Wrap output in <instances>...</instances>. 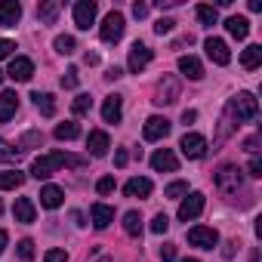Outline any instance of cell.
<instances>
[{"instance_id": "cell-23", "label": "cell", "mask_w": 262, "mask_h": 262, "mask_svg": "<svg viewBox=\"0 0 262 262\" xmlns=\"http://www.w3.org/2000/svg\"><path fill=\"white\" fill-rule=\"evenodd\" d=\"M16 111H19V96L4 90V93H0V120H10Z\"/></svg>"}, {"instance_id": "cell-2", "label": "cell", "mask_w": 262, "mask_h": 262, "mask_svg": "<svg viewBox=\"0 0 262 262\" xmlns=\"http://www.w3.org/2000/svg\"><path fill=\"white\" fill-rule=\"evenodd\" d=\"M216 188L225 194V198H237L241 191H244V170L237 167V164H225V167H219V173H216Z\"/></svg>"}, {"instance_id": "cell-35", "label": "cell", "mask_w": 262, "mask_h": 262, "mask_svg": "<svg viewBox=\"0 0 262 262\" xmlns=\"http://www.w3.org/2000/svg\"><path fill=\"white\" fill-rule=\"evenodd\" d=\"M71 108H74V114H90V108H93V99H90L86 93H80V96L71 102Z\"/></svg>"}, {"instance_id": "cell-21", "label": "cell", "mask_w": 262, "mask_h": 262, "mask_svg": "<svg viewBox=\"0 0 262 262\" xmlns=\"http://www.w3.org/2000/svg\"><path fill=\"white\" fill-rule=\"evenodd\" d=\"M13 216H16V222H34V216H37V210H34V204H31V198H16V207H13Z\"/></svg>"}, {"instance_id": "cell-50", "label": "cell", "mask_w": 262, "mask_h": 262, "mask_svg": "<svg viewBox=\"0 0 262 262\" xmlns=\"http://www.w3.org/2000/svg\"><path fill=\"white\" fill-rule=\"evenodd\" d=\"M83 62H86V65H99V56H96V53H86Z\"/></svg>"}, {"instance_id": "cell-10", "label": "cell", "mask_w": 262, "mask_h": 262, "mask_svg": "<svg viewBox=\"0 0 262 262\" xmlns=\"http://www.w3.org/2000/svg\"><path fill=\"white\" fill-rule=\"evenodd\" d=\"M167 133H170V120L167 117H148L145 120V126H142V136L148 139V142H158V139H167Z\"/></svg>"}, {"instance_id": "cell-40", "label": "cell", "mask_w": 262, "mask_h": 262, "mask_svg": "<svg viewBox=\"0 0 262 262\" xmlns=\"http://www.w3.org/2000/svg\"><path fill=\"white\" fill-rule=\"evenodd\" d=\"M173 28H176L173 19H158V22H155V34H170Z\"/></svg>"}, {"instance_id": "cell-5", "label": "cell", "mask_w": 262, "mask_h": 262, "mask_svg": "<svg viewBox=\"0 0 262 262\" xmlns=\"http://www.w3.org/2000/svg\"><path fill=\"white\" fill-rule=\"evenodd\" d=\"M179 99V80L173 74H164V80L155 90V105H173Z\"/></svg>"}, {"instance_id": "cell-3", "label": "cell", "mask_w": 262, "mask_h": 262, "mask_svg": "<svg viewBox=\"0 0 262 262\" xmlns=\"http://www.w3.org/2000/svg\"><path fill=\"white\" fill-rule=\"evenodd\" d=\"M228 108L234 111L237 123H241V120H253V117L259 114V102H256V96H253V93H237V96L228 102Z\"/></svg>"}, {"instance_id": "cell-52", "label": "cell", "mask_w": 262, "mask_h": 262, "mask_svg": "<svg viewBox=\"0 0 262 262\" xmlns=\"http://www.w3.org/2000/svg\"><path fill=\"white\" fill-rule=\"evenodd\" d=\"M90 262H111V256H105V253H96V256H93Z\"/></svg>"}, {"instance_id": "cell-37", "label": "cell", "mask_w": 262, "mask_h": 262, "mask_svg": "<svg viewBox=\"0 0 262 262\" xmlns=\"http://www.w3.org/2000/svg\"><path fill=\"white\" fill-rule=\"evenodd\" d=\"M164 194L167 198H182V194H188V182H170Z\"/></svg>"}, {"instance_id": "cell-41", "label": "cell", "mask_w": 262, "mask_h": 262, "mask_svg": "<svg viewBox=\"0 0 262 262\" xmlns=\"http://www.w3.org/2000/svg\"><path fill=\"white\" fill-rule=\"evenodd\" d=\"M62 86H65V90H74V86H77V68H68V71H65Z\"/></svg>"}, {"instance_id": "cell-14", "label": "cell", "mask_w": 262, "mask_h": 262, "mask_svg": "<svg viewBox=\"0 0 262 262\" xmlns=\"http://www.w3.org/2000/svg\"><path fill=\"white\" fill-rule=\"evenodd\" d=\"M151 167H155L158 173H176V167H179V158H176L170 148H158V151L151 155Z\"/></svg>"}, {"instance_id": "cell-1", "label": "cell", "mask_w": 262, "mask_h": 262, "mask_svg": "<svg viewBox=\"0 0 262 262\" xmlns=\"http://www.w3.org/2000/svg\"><path fill=\"white\" fill-rule=\"evenodd\" d=\"M83 164H86L83 158H74V155H65V151H53V155L34 158V164H31V176H34V179H50L59 167H83Z\"/></svg>"}, {"instance_id": "cell-16", "label": "cell", "mask_w": 262, "mask_h": 262, "mask_svg": "<svg viewBox=\"0 0 262 262\" xmlns=\"http://www.w3.org/2000/svg\"><path fill=\"white\" fill-rule=\"evenodd\" d=\"M120 114H123V99L114 93V96H105V105H102V120L105 123H120Z\"/></svg>"}, {"instance_id": "cell-31", "label": "cell", "mask_w": 262, "mask_h": 262, "mask_svg": "<svg viewBox=\"0 0 262 262\" xmlns=\"http://www.w3.org/2000/svg\"><path fill=\"white\" fill-rule=\"evenodd\" d=\"M22 155H25L22 148H16V145H10L7 139H0V161H7V164H16V161H19Z\"/></svg>"}, {"instance_id": "cell-43", "label": "cell", "mask_w": 262, "mask_h": 262, "mask_svg": "<svg viewBox=\"0 0 262 262\" xmlns=\"http://www.w3.org/2000/svg\"><path fill=\"white\" fill-rule=\"evenodd\" d=\"M13 50H16V43H13V40H7V37H0V59H7V56H13Z\"/></svg>"}, {"instance_id": "cell-25", "label": "cell", "mask_w": 262, "mask_h": 262, "mask_svg": "<svg viewBox=\"0 0 262 262\" xmlns=\"http://www.w3.org/2000/svg\"><path fill=\"white\" fill-rule=\"evenodd\" d=\"M31 99H34V105H37V111H40L43 117H53V114H56V99H53V93H34Z\"/></svg>"}, {"instance_id": "cell-24", "label": "cell", "mask_w": 262, "mask_h": 262, "mask_svg": "<svg viewBox=\"0 0 262 262\" xmlns=\"http://www.w3.org/2000/svg\"><path fill=\"white\" fill-rule=\"evenodd\" d=\"M225 28H228V34L237 37V40H244V37L250 34V22H247L244 16H231V19H225Z\"/></svg>"}, {"instance_id": "cell-47", "label": "cell", "mask_w": 262, "mask_h": 262, "mask_svg": "<svg viewBox=\"0 0 262 262\" xmlns=\"http://www.w3.org/2000/svg\"><path fill=\"white\" fill-rule=\"evenodd\" d=\"M133 16H136V19H145V16H148V7H145V4H133Z\"/></svg>"}, {"instance_id": "cell-19", "label": "cell", "mask_w": 262, "mask_h": 262, "mask_svg": "<svg viewBox=\"0 0 262 262\" xmlns=\"http://www.w3.org/2000/svg\"><path fill=\"white\" fill-rule=\"evenodd\" d=\"M90 219H93L96 228H108V225L114 222V207H108V204H93V207H90Z\"/></svg>"}, {"instance_id": "cell-15", "label": "cell", "mask_w": 262, "mask_h": 262, "mask_svg": "<svg viewBox=\"0 0 262 262\" xmlns=\"http://www.w3.org/2000/svg\"><path fill=\"white\" fill-rule=\"evenodd\" d=\"M86 148H90L93 158H105V155H108L111 142H108V133H105V129H93V133L86 136Z\"/></svg>"}, {"instance_id": "cell-49", "label": "cell", "mask_w": 262, "mask_h": 262, "mask_svg": "<svg viewBox=\"0 0 262 262\" xmlns=\"http://www.w3.org/2000/svg\"><path fill=\"white\" fill-rule=\"evenodd\" d=\"M105 77H108V80H117V77H123V71H120V68H108Z\"/></svg>"}, {"instance_id": "cell-26", "label": "cell", "mask_w": 262, "mask_h": 262, "mask_svg": "<svg viewBox=\"0 0 262 262\" xmlns=\"http://www.w3.org/2000/svg\"><path fill=\"white\" fill-rule=\"evenodd\" d=\"M259 62H262V47H259V43L247 47L244 56H241V65H244L247 71H253V68H259Z\"/></svg>"}, {"instance_id": "cell-11", "label": "cell", "mask_w": 262, "mask_h": 262, "mask_svg": "<svg viewBox=\"0 0 262 262\" xmlns=\"http://www.w3.org/2000/svg\"><path fill=\"white\" fill-rule=\"evenodd\" d=\"M151 62V50L145 47V43H133L129 47V59H126V68L133 71V74H139V71H145V65Z\"/></svg>"}, {"instance_id": "cell-42", "label": "cell", "mask_w": 262, "mask_h": 262, "mask_svg": "<svg viewBox=\"0 0 262 262\" xmlns=\"http://www.w3.org/2000/svg\"><path fill=\"white\" fill-rule=\"evenodd\" d=\"M43 262H68V253L65 250H47Z\"/></svg>"}, {"instance_id": "cell-34", "label": "cell", "mask_w": 262, "mask_h": 262, "mask_svg": "<svg viewBox=\"0 0 262 262\" xmlns=\"http://www.w3.org/2000/svg\"><path fill=\"white\" fill-rule=\"evenodd\" d=\"M37 145H43V133L31 129V133H25V136H22V145H19V148L25 151V148H37Z\"/></svg>"}, {"instance_id": "cell-45", "label": "cell", "mask_w": 262, "mask_h": 262, "mask_svg": "<svg viewBox=\"0 0 262 262\" xmlns=\"http://www.w3.org/2000/svg\"><path fill=\"white\" fill-rule=\"evenodd\" d=\"M250 176H253V179H259V176H262V161H259L256 155L250 158Z\"/></svg>"}, {"instance_id": "cell-30", "label": "cell", "mask_w": 262, "mask_h": 262, "mask_svg": "<svg viewBox=\"0 0 262 262\" xmlns=\"http://www.w3.org/2000/svg\"><path fill=\"white\" fill-rule=\"evenodd\" d=\"M123 231H126V234H133V237H136V234L142 231V216H139L136 210L123 213Z\"/></svg>"}, {"instance_id": "cell-48", "label": "cell", "mask_w": 262, "mask_h": 262, "mask_svg": "<svg viewBox=\"0 0 262 262\" xmlns=\"http://www.w3.org/2000/svg\"><path fill=\"white\" fill-rule=\"evenodd\" d=\"M194 120H198V111L194 108H185L182 111V123H194Z\"/></svg>"}, {"instance_id": "cell-4", "label": "cell", "mask_w": 262, "mask_h": 262, "mask_svg": "<svg viewBox=\"0 0 262 262\" xmlns=\"http://www.w3.org/2000/svg\"><path fill=\"white\" fill-rule=\"evenodd\" d=\"M123 16L120 13H108L105 16V22H102V28H99V37L105 40V43H117L120 37H123Z\"/></svg>"}, {"instance_id": "cell-36", "label": "cell", "mask_w": 262, "mask_h": 262, "mask_svg": "<svg viewBox=\"0 0 262 262\" xmlns=\"http://www.w3.org/2000/svg\"><path fill=\"white\" fill-rule=\"evenodd\" d=\"M16 253H19V256H22L25 262H28V259H34V253H37V250H34V241H31V237L19 241V250H16Z\"/></svg>"}, {"instance_id": "cell-12", "label": "cell", "mask_w": 262, "mask_h": 262, "mask_svg": "<svg viewBox=\"0 0 262 262\" xmlns=\"http://www.w3.org/2000/svg\"><path fill=\"white\" fill-rule=\"evenodd\" d=\"M7 77H13V80H19V83H28V80L34 77V62H31V59H25V56H16V59L10 62Z\"/></svg>"}, {"instance_id": "cell-38", "label": "cell", "mask_w": 262, "mask_h": 262, "mask_svg": "<svg viewBox=\"0 0 262 262\" xmlns=\"http://www.w3.org/2000/svg\"><path fill=\"white\" fill-rule=\"evenodd\" d=\"M167 228H170V219H167V213H158V216L151 219V231H155V234H164Z\"/></svg>"}, {"instance_id": "cell-8", "label": "cell", "mask_w": 262, "mask_h": 262, "mask_svg": "<svg viewBox=\"0 0 262 262\" xmlns=\"http://www.w3.org/2000/svg\"><path fill=\"white\" fill-rule=\"evenodd\" d=\"M96 13H99V7L93 4V0H77L74 4V25L80 31H90V25L96 22Z\"/></svg>"}, {"instance_id": "cell-9", "label": "cell", "mask_w": 262, "mask_h": 262, "mask_svg": "<svg viewBox=\"0 0 262 262\" xmlns=\"http://www.w3.org/2000/svg\"><path fill=\"white\" fill-rule=\"evenodd\" d=\"M188 244H194V247H204V250H213V247L219 244V234H216V228L194 225V228H188Z\"/></svg>"}, {"instance_id": "cell-22", "label": "cell", "mask_w": 262, "mask_h": 262, "mask_svg": "<svg viewBox=\"0 0 262 262\" xmlns=\"http://www.w3.org/2000/svg\"><path fill=\"white\" fill-rule=\"evenodd\" d=\"M179 71H182V77H188V80H201V77H204V65H201L194 56H182V59H179Z\"/></svg>"}, {"instance_id": "cell-51", "label": "cell", "mask_w": 262, "mask_h": 262, "mask_svg": "<svg viewBox=\"0 0 262 262\" xmlns=\"http://www.w3.org/2000/svg\"><path fill=\"white\" fill-rule=\"evenodd\" d=\"M7 241H10V234H7L4 228H0V253H4V247H7Z\"/></svg>"}, {"instance_id": "cell-53", "label": "cell", "mask_w": 262, "mask_h": 262, "mask_svg": "<svg viewBox=\"0 0 262 262\" xmlns=\"http://www.w3.org/2000/svg\"><path fill=\"white\" fill-rule=\"evenodd\" d=\"M182 262H198V259H182Z\"/></svg>"}, {"instance_id": "cell-18", "label": "cell", "mask_w": 262, "mask_h": 262, "mask_svg": "<svg viewBox=\"0 0 262 262\" xmlns=\"http://www.w3.org/2000/svg\"><path fill=\"white\" fill-rule=\"evenodd\" d=\"M151 179H145V176H136V179H129L126 185H123V194L126 198H148L151 194Z\"/></svg>"}, {"instance_id": "cell-6", "label": "cell", "mask_w": 262, "mask_h": 262, "mask_svg": "<svg viewBox=\"0 0 262 262\" xmlns=\"http://www.w3.org/2000/svg\"><path fill=\"white\" fill-rule=\"evenodd\" d=\"M179 148H182V155H185L188 161H201V158L207 155V139H204L201 133H185L182 142H179Z\"/></svg>"}, {"instance_id": "cell-33", "label": "cell", "mask_w": 262, "mask_h": 262, "mask_svg": "<svg viewBox=\"0 0 262 262\" xmlns=\"http://www.w3.org/2000/svg\"><path fill=\"white\" fill-rule=\"evenodd\" d=\"M198 19H201L207 28H213V25L219 22V13H216V7H207V4H201V7H198Z\"/></svg>"}, {"instance_id": "cell-54", "label": "cell", "mask_w": 262, "mask_h": 262, "mask_svg": "<svg viewBox=\"0 0 262 262\" xmlns=\"http://www.w3.org/2000/svg\"><path fill=\"white\" fill-rule=\"evenodd\" d=\"M0 83H4V71H0Z\"/></svg>"}, {"instance_id": "cell-17", "label": "cell", "mask_w": 262, "mask_h": 262, "mask_svg": "<svg viewBox=\"0 0 262 262\" xmlns=\"http://www.w3.org/2000/svg\"><path fill=\"white\" fill-rule=\"evenodd\" d=\"M19 19H22V4H16V0H4V4H0V25H4V28H16Z\"/></svg>"}, {"instance_id": "cell-55", "label": "cell", "mask_w": 262, "mask_h": 262, "mask_svg": "<svg viewBox=\"0 0 262 262\" xmlns=\"http://www.w3.org/2000/svg\"><path fill=\"white\" fill-rule=\"evenodd\" d=\"M0 213H4V204H0Z\"/></svg>"}, {"instance_id": "cell-29", "label": "cell", "mask_w": 262, "mask_h": 262, "mask_svg": "<svg viewBox=\"0 0 262 262\" xmlns=\"http://www.w3.org/2000/svg\"><path fill=\"white\" fill-rule=\"evenodd\" d=\"M77 136H80V126H77L74 120H65V123L56 126V139H62V142H71V139H77Z\"/></svg>"}, {"instance_id": "cell-13", "label": "cell", "mask_w": 262, "mask_h": 262, "mask_svg": "<svg viewBox=\"0 0 262 262\" xmlns=\"http://www.w3.org/2000/svg\"><path fill=\"white\" fill-rule=\"evenodd\" d=\"M204 50H207V56L216 62V65H228L231 62V53H228V43L225 40H219V37H207V43H204Z\"/></svg>"}, {"instance_id": "cell-39", "label": "cell", "mask_w": 262, "mask_h": 262, "mask_svg": "<svg viewBox=\"0 0 262 262\" xmlns=\"http://www.w3.org/2000/svg\"><path fill=\"white\" fill-rule=\"evenodd\" d=\"M96 191H99V194H111V191H114V176H102V179L96 182Z\"/></svg>"}, {"instance_id": "cell-46", "label": "cell", "mask_w": 262, "mask_h": 262, "mask_svg": "<svg viewBox=\"0 0 262 262\" xmlns=\"http://www.w3.org/2000/svg\"><path fill=\"white\" fill-rule=\"evenodd\" d=\"M126 161H129V151H126V148H117V155H114V164H117V167H126Z\"/></svg>"}, {"instance_id": "cell-44", "label": "cell", "mask_w": 262, "mask_h": 262, "mask_svg": "<svg viewBox=\"0 0 262 262\" xmlns=\"http://www.w3.org/2000/svg\"><path fill=\"white\" fill-rule=\"evenodd\" d=\"M176 259V247L173 244H164L161 247V262H173Z\"/></svg>"}, {"instance_id": "cell-7", "label": "cell", "mask_w": 262, "mask_h": 262, "mask_svg": "<svg viewBox=\"0 0 262 262\" xmlns=\"http://www.w3.org/2000/svg\"><path fill=\"white\" fill-rule=\"evenodd\" d=\"M204 204H207V198H204L201 191H191V194L182 198V204H179V219H182V222L198 219V216L204 213Z\"/></svg>"}, {"instance_id": "cell-20", "label": "cell", "mask_w": 262, "mask_h": 262, "mask_svg": "<svg viewBox=\"0 0 262 262\" xmlns=\"http://www.w3.org/2000/svg\"><path fill=\"white\" fill-rule=\"evenodd\" d=\"M62 201H65V191L59 185H43L40 188V207L56 210V207H62Z\"/></svg>"}, {"instance_id": "cell-27", "label": "cell", "mask_w": 262, "mask_h": 262, "mask_svg": "<svg viewBox=\"0 0 262 262\" xmlns=\"http://www.w3.org/2000/svg\"><path fill=\"white\" fill-rule=\"evenodd\" d=\"M22 182H25V173H19V170H4V173H0V188H4V191L22 188Z\"/></svg>"}, {"instance_id": "cell-32", "label": "cell", "mask_w": 262, "mask_h": 262, "mask_svg": "<svg viewBox=\"0 0 262 262\" xmlns=\"http://www.w3.org/2000/svg\"><path fill=\"white\" fill-rule=\"evenodd\" d=\"M53 47H56V53H62V56H71V53L77 50V40H74L71 34H59V37L53 40Z\"/></svg>"}, {"instance_id": "cell-28", "label": "cell", "mask_w": 262, "mask_h": 262, "mask_svg": "<svg viewBox=\"0 0 262 262\" xmlns=\"http://www.w3.org/2000/svg\"><path fill=\"white\" fill-rule=\"evenodd\" d=\"M56 16H59V4H56V0H43V4L37 7V19H40L43 25H53Z\"/></svg>"}]
</instances>
